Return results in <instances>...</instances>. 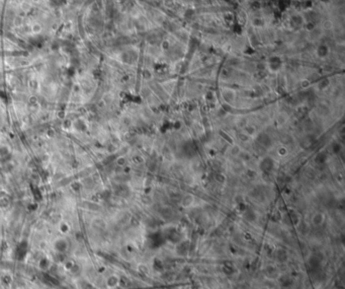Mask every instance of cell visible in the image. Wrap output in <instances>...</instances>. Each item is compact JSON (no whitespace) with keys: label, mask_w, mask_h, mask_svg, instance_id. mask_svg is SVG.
<instances>
[{"label":"cell","mask_w":345,"mask_h":289,"mask_svg":"<svg viewBox=\"0 0 345 289\" xmlns=\"http://www.w3.org/2000/svg\"><path fill=\"white\" fill-rule=\"evenodd\" d=\"M119 284V278L116 275L109 276V277L106 279V285L108 288H116Z\"/></svg>","instance_id":"1"}]
</instances>
